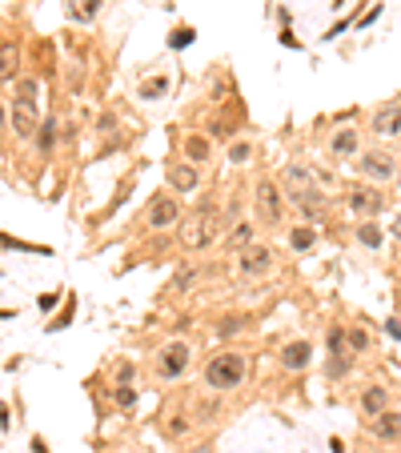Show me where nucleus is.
<instances>
[{"instance_id":"473e14b6","label":"nucleus","mask_w":401,"mask_h":453,"mask_svg":"<svg viewBox=\"0 0 401 453\" xmlns=\"http://www.w3.org/2000/svg\"><path fill=\"white\" fill-rule=\"evenodd\" d=\"M112 397H117V405H121V410H133V405H137V389H133V385H117Z\"/></svg>"},{"instance_id":"c9c22d12","label":"nucleus","mask_w":401,"mask_h":453,"mask_svg":"<svg viewBox=\"0 0 401 453\" xmlns=\"http://www.w3.org/2000/svg\"><path fill=\"white\" fill-rule=\"evenodd\" d=\"M346 29H353V16H349V20H337V25H333V29L325 32V41H337V36H341Z\"/></svg>"},{"instance_id":"6ab92c4d","label":"nucleus","mask_w":401,"mask_h":453,"mask_svg":"<svg viewBox=\"0 0 401 453\" xmlns=\"http://www.w3.org/2000/svg\"><path fill=\"white\" fill-rule=\"evenodd\" d=\"M169 88H173V76L169 72H152V76H145L137 85V100H161L169 97Z\"/></svg>"},{"instance_id":"a19ab883","label":"nucleus","mask_w":401,"mask_h":453,"mask_svg":"<svg viewBox=\"0 0 401 453\" xmlns=\"http://www.w3.org/2000/svg\"><path fill=\"white\" fill-rule=\"evenodd\" d=\"M56 301H60V293H44V297H41V309H44V313L56 309Z\"/></svg>"},{"instance_id":"49530a36","label":"nucleus","mask_w":401,"mask_h":453,"mask_svg":"<svg viewBox=\"0 0 401 453\" xmlns=\"http://www.w3.org/2000/svg\"><path fill=\"white\" fill-rule=\"evenodd\" d=\"M393 237H397V241H401V221H397V225H393Z\"/></svg>"},{"instance_id":"aec40b11","label":"nucleus","mask_w":401,"mask_h":453,"mask_svg":"<svg viewBox=\"0 0 401 453\" xmlns=\"http://www.w3.org/2000/svg\"><path fill=\"white\" fill-rule=\"evenodd\" d=\"M56 141H60V121H56V116H44L41 128H37V137H32V144H37L41 156H48L56 149Z\"/></svg>"},{"instance_id":"ddd939ff","label":"nucleus","mask_w":401,"mask_h":453,"mask_svg":"<svg viewBox=\"0 0 401 453\" xmlns=\"http://www.w3.org/2000/svg\"><path fill=\"white\" fill-rule=\"evenodd\" d=\"M329 153L337 156V161H353V156H361V133L357 128H349V125L333 128L329 133Z\"/></svg>"},{"instance_id":"423d86ee","label":"nucleus","mask_w":401,"mask_h":453,"mask_svg":"<svg viewBox=\"0 0 401 453\" xmlns=\"http://www.w3.org/2000/svg\"><path fill=\"white\" fill-rule=\"evenodd\" d=\"M346 209L357 212L361 221H374L377 212L386 209V193H381L377 184H353L346 193Z\"/></svg>"},{"instance_id":"4c0bfd02","label":"nucleus","mask_w":401,"mask_h":453,"mask_svg":"<svg viewBox=\"0 0 401 453\" xmlns=\"http://www.w3.org/2000/svg\"><path fill=\"white\" fill-rule=\"evenodd\" d=\"M377 16H381V4H374V8H369V13L361 16V20H357V29H369V25H374Z\"/></svg>"},{"instance_id":"b1692460","label":"nucleus","mask_w":401,"mask_h":453,"mask_svg":"<svg viewBox=\"0 0 401 453\" xmlns=\"http://www.w3.org/2000/svg\"><path fill=\"white\" fill-rule=\"evenodd\" d=\"M13 88H16L13 104H32V109H41V81H37V76H16Z\"/></svg>"},{"instance_id":"39448f33","label":"nucleus","mask_w":401,"mask_h":453,"mask_svg":"<svg viewBox=\"0 0 401 453\" xmlns=\"http://www.w3.org/2000/svg\"><path fill=\"white\" fill-rule=\"evenodd\" d=\"M273 265H277L273 249L261 245V241H253L249 249H241V257H237V273H241L245 281H261V277H269Z\"/></svg>"},{"instance_id":"de8ad7c7","label":"nucleus","mask_w":401,"mask_h":453,"mask_svg":"<svg viewBox=\"0 0 401 453\" xmlns=\"http://www.w3.org/2000/svg\"><path fill=\"white\" fill-rule=\"evenodd\" d=\"M193 453H213V449H209V445H197V449Z\"/></svg>"},{"instance_id":"5701e85b","label":"nucleus","mask_w":401,"mask_h":453,"mask_svg":"<svg viewBox=\"0 0 401 453\" xmlns=\"http://www.w3.org/2000/svg\"><path fill=\"white\" fill-rule=\"evenodd\" d=\"M317 241H321V229H313V225H289V249H293V253H309Z\"/></svg>"},{"instance_id":"8fccbe9b","label":"nucleus","mask_w":401,"mask_h":453,"mask_svg":"<svg viewBox=\"0 0 401 453\" xmlns=\"http://www.w3.org/2000/svg\"><path fill=\"white\" fill-rule=\"evenodd\" d=\"M397 273H401V257H397Z\"/></svg>"},{"instance_id":"7c9ffc66","label":"nucleus","mask_w":401,"mask_h":453,"mask_svg":"<svg viewBox=\"0 0 401 453\" xmlns=\"http://www.w3.org/2000/svg\"><path fill=\"white\" fill-rule=\"evenodd\" d=\"M197 41V29H189V25H180V29H173V36H169V48H189V44Z\"/></svg>"},{"instance_id":"1a4fd4ad","label":"nucleus","mask_w":401,"mask_h":453,"mask_svg":"<svg viewBox=\"0 0 401 453\" xmlns=\"http://www.w3.org/2000/svg\"><path fill=\"white\" fill-rule=\"evenodd\" d=\"M309 365H313V341L297 337V341H285L281 345V369L285 373H305Z\"/></svg>"},{"instance_id":"ea45409f","label":"nucleus","mask_w":401,"mask_h":453,"mask_svg":"<svg viewBox=\"0 0 401 453\" xmlns=\"http://www.w3.org/2000/svg\"><path fill=\"white\" fill-rule=\"evenodd\" d=\"M386 329H389V337H393V341H401V321H397V317H389Z\"/></svg>"},{"instance_id":"79ce46f5","label":"nucleus","mask_w":401,"mask_h":453,"mask_svg":"<svg viewBox=\"0 0 401 453\" xmlns=\"http://www.w3.org/2000/svg\"><path fill=\"white\" fill-rule=\"evenodd\" d=\"M8 425H13V421H8V405L0 401V429H8Z\"/></svg>"},{"instance_id":"72a5a7b5","label":"nucleus","mask_w":401,"mask_h":453,"mask_svg":"<svg viewBox=\"0 0 401 453\" xmlns=\"http://www.w3.org/2000/svg\"><path fill=\"white\" fill-rule=\"evenodd\" d=\"M217 413H221V410H217V401H201V405H197V421L209 425L213 417H217Z\"/></svg>"},{"instance_id":"a211bd4d","label":"nucleus","mask_w":401,"mask_h":453,"mask_svg":"<svg viewBox=\"0 0 401 453\" xmlns=\"http://www.w3.org/2000/svg\"><path fill=\"white\" fill-rule=\"evenodd\" d=\"M257 241V221H233L229 225V233H225V249H249V245Z\"/></svg>"},{"instance_id":"cd10ccee","label":"nucleus","mask_w":401,"mask_h":453,"mask_svg":"<svg viewBox=\"0 0 401 453\" xmlns=\"http://www.w3.org/2000/svg\"><path fill=\"white\" fill-rule=\"evenodd\" d=\"M281 181H285V189H289V193H297V189H309V184H313V173L305 169V165H285Z\"/></svg>"},{"instance_id":"09e8293b","label":"nucleus","mask_w":401,"mask_h":453,"mask_svg":"<svg viewBox=\"0 0 401 453\" xmlns=\"http://www.w3.org/2000/svg\"><path fill=\"white\" fill-rule=\"evenodd\" d=\"M393 181H397V189H401V165H397V177H393Z\"/></svg>"},{"instance_id":"37998d69","label":"nucleus","mask_w":401,"mask_h":453,"mask_svg":"<svg viewBox=\"0 0 401 453\" xmlns=\"http://www.w3.org/2000/svg\"><path fill=\"white\" fill-rule=\"evenodd\" d=\"M32 449H37V453H48V445H44V438H32Z\"/></svg>"},{"instance_id":"c85d7f7f","label":"nucleus","mask_w":401,"mask_h":453,"mask_svg":"<svg viewBox=\"0 0 401 453\" xmlns=\"http://www.w3.org/2000/svg\"><path fill=\"white\" fill-rule=\"evenodd\" d=\"M189 425H193V421H189L185 413H173V417L165 421V438H169V441H180L185 433H189Z\"/></svg>"},{"instance_id":"6e6552de","label":"nucleus","mask_w":401,"mask_h":453,"mask_svg":"<svg viewBox=\"0 0 401 453\" xmlns=\"http://www.w3.org/2000/svg\"><path fill=\"white\" fill-rule=\"evenodd\" d=\"M180 221V201L173 193H157L149 201V209H145V225L149 229H169Z\"/></svg>"},{"instance_id":"f3484780","label":"nucleus","mask_w":401,"mask_h":453,"mask_svg":"<svg viewBox=\"0 0 401 453\" xmlns=\"http://www.w3.org/2000/svg\"><path fill=\"white\" fill-rule=\"evenodd\" d=\"M16 76H20V44L4 41L0 44V85H13Z\"/></svg>"},{"instance_id":"4468645a","label":"nucleus","mask_w":401,"mask_h":453,"mask_svg":"<svg viewBox=\"0 0 401 453\" xmlns=\"http://www.w3.org/2000/svg\"><path fill=\"white\" fill-rule=\"evenodd\" d=\"M180 156L189 161V165H209V156H213V141H209V133H185L180 137Z\"/></svg>"},{"instance_id":"393cba45","label":"nucleus","mask_w":401,"mask_h":453,"mask_svg":"<svg viewBox=\"0 0 401 453\" xmlns=\"http://www.w3.org/2000/svg\"><path fill=\"white\" fill-rule=\"evenodd\" d=\"M225 156H229V165L241 169V165H249L253 156H257V144H253L249 137H233V141L225 144Z\"/></svg>"},{"instance_id":"c756f323","label":"nucleus","mask_w":401,"mask_h":453,"mask_svg":"<svg viewBox=\"0 0 401 453\" xmlns=\"http://www.w3.org/2000/svg\"><path fill=\"white\" fill-rule=\"evenodd\" d=\"M325 349H329V357L349 353V349H346V329H341V325H329V333H325Z\"/></svg>"},{"instance_id":"dca6fc26","label":"nucleus","mask_w":401,"mask_h":453,"mask_svg":"<svg viewBox=\"0 0 401 453\" xmlns=\"http://www.w3.org/2000/svg\"><path fill=\"white\" fill-rule=\"evenodd\" d=\"M386 410H389V389L381 381L365 385V389H361V413H365V417H377V413H386Z\"/></svg>"},{"instance_id":"f03ea898","label":"nucleus","mask_w":401,"mask_h":453,"mask_svg":"<svg viewBox=\"0 0 401 453\" xmlns=\"http://www.w3.org/2000/svg\"><path fill=\"white\" fill-rule=\"evenodd\" d=\"M225 229H229V225H225V212L213 209V201H205V205H201L193 217H185V221H180V245H185L189 253H197V249H209V245L217 241Z\"/></svg>"},{"instance_id":"3c124183","label":"nucleus","mask_w":401,"mask_h":453,"mask_svg":"<svg viewBox=\"0 0 401 453\" xmlns=\"http://www.w3.org/2000/svg\"><path fill=\"white\" fill-rule=\"evenodd\" d=\"M129 453H140V449H129Z\"/></svg>"},{"instance_id":"0eeeda50","label":"nucleus","mask_w":401,"mask_h":453,"mask_svg":"<svg viewBox=\"0 0 401 453\" xmlns=\"http://www.w3.org/2000/svg\"><path fill=\"white\" fill-rule=\"evenodd\" d=\"M257 212H261V221H269V225H281L285 221V193L269 177L257 181Z\"/></svg>"},{"instance_id":"c03bdc74","label":"nucleus","mask_w":401,"mask_h":453,"mask_svg":"<svg viewBox=\"0 0 401 453\" xmlns=\"http://www.w3.org/2000/svg\"><path fill=\"white\" fill-rule=\"evenodd\" d=\"M4 128H8V109L0 104V133H4Z\"/></svg>"},{"instance_id":"a878e982","label":"nucleus","mask_w":401,"mask_h":453,"mask_svg":"<svg viewBox=\"0 0 401 453\" xmlns=\"http://www.w3.org/2000/svg\"><path fill=\"white\" fill-rule=\"evenodd\" d=\"M369 345H374V337H369V329H365V325H349V329H346V349H349V357L369 353Z\"/></svg>"},{"instance_id":"e433bc0d","label":"nucleus","mask_w":401,"mask_h":453,"mask_svg":"<svg viewBox=\"0 0 401 453\" xmlns=\"http://www.w3.org/2000/svg\"><path fill=\"white\" fill-rule=\"evenodd\" d=\"M277 41L285 44V48H301V41H297V36H293V29H289V25H285V29H281V36H277Z\"/></svg>"},{"instance_id":"a18cd8bd","label":"nucleus","mask_w":401,"mask_h":453,"mask_svg":"<svg viewBox=\"0 0 401 453\" xmlns=\"http://www.w3.org/2000/svg\"><path fill=\"white\" fill-rule=\"evenodd\" d=\"M8 317H16L13 309H0V321H8Z\"/></svg>"},{"instance_id":"bb28decb","label":"nucleus","mask_w":401,"mask_h":453,"mask_svg":"<svg viewBox=\"0 0 401 453\" xmlns=\"http://www.w3.org/2000/svg\"><path fill=\"white\" fill-rule=\"evenodd\" d=\"M325 377H329V381H346L349 373H353V357L349 353H337V357H325Z\"/></svg>"},{"instance_id":"2f4dec72","label":"nucleus","mask_w":401,"mask_h":453,"mask_svg":"<svg viewBox=\"0 0 401 453\" xmlns=\"http://www.w3.org/2000/svg\"><path fill=\"white\" fill-rule=\"evenodd\" d=\"M241 329H245V317H221V321H217V337H237V333H241Z\"/></svg>"},{"instance_id":"2eb2a0df","label":"nucleus","mask_w":401,"mask_h":453,"mask_svg":"<svg viewBox=\"0 0 401 453\" xmlns=\"http://www.w3.org/2000/svg\"><path fill=\"white\" fill-rule=\"evenodd\" d=\"M374 133L377 137H401V100H389L386 109L374 113Z\"/></svg>"},{"instance_id":"412c9836","label":"nucleus","mask_w":401,"mask_h":453,"mask_svg":"<svg viewBox=\"0 0 401 453\" xmlns=\"http://www.w3.org/2000/svg\"><path fill=\"white\" fill-rule=\"evenodd\" d=\"M100 8H105V0H69L65 4V16L77 20V25H93L100 16Z\"/></svg>"},{"instance_id":"f8f14e48","label":"nucleus","mask_w":401,"mask_h":453,"mask_svg":"<svg viewBox=\"0 0 401 453\" xmlns=\"http://www.w3.org/2000/svg\"><path fill=\"white\" fill-rule=\"evenodd\" d=\"M369 438L386 441V445H397V438H401V410H393V405H389L386 413L369 417Z\"/></svg>"},{"instance_id":"20e7f679","label":"nucleus","mask_w":401,"mask_h":453,"mask_svg":"<svg viewBox=\"0 0 401 453\" xmlns=\"http://www.w3.org/2000/svg\"><path fill=\"white\" fill-rule=\"evenodd\" d=\"M397 156L393 153H381V149H369V153H361L357 156V165H353V169L361 173V177H365V181L369 184H377V189H386L389 181H393V177H397Z\"/></svg>"},{"instance_id":"603ef678","label":"nucleus","mask_w":401,"mask_h":453,"mask_svg":"<svg viewBox=\"0 0 401 453\" xmlns=\"http://www.w3.org/2000/svg\"><path fill=\"white\" fill-rule=\"evenodd\" d=\"M397 445H401V438H397Z\"/></svg>"},{"instance_id":"7ed1b4c3","label":"nucleus","mask_w":401,"mask_h":453,"mask_svg":"<svg viewBox=\"0 0 401 453\" xmlns=\"http://www.w3.org/2000/svg\"><path fill=\"white\" fill-rule=\"evenodd\" d=\"M189 365H193V345L189 341H169V345H161V353H157V377L161 381H180L185 373H189Z\"/></svg>"},{"instance_id":"f704fd0d","label":"nucleus","mask_w":401,"mask_h":453,"mask_svg":"<svg viewBox=\"0 0 401 453\" xmlns=\"http://www.w3.org/2000/svg\"><path fill=\"white\" fill-rule=\"evenodd\" d=\"M133 377H137V365L133 361H121L117 365V385H133Z\"/></svg>"},{"instance_id":"9d476101","label":"nucleus","mask_w":401,"mask_h":453,"mask_svg":"<svg viewBox=\"0 0 401 453\" xmlns=\"http://www.w3.org/2000/svg\"><path fill=\"white\" fill-rule=\"evenodd\" d=\"M8 128H13L16 141H32V137H37V128H41V109H32V104H13V113H8Z\"/></svg>"},{"instance_id":"9b49d317","label":"nucleus","mask_w":401,"mask_h":453,"mask_svg":"<svg viewBox=\"0 0 401 453\" xmlns=\"http://www.w3.org/2000/svg\"><path fill=\"white\" fill-rule=\"evenodd\" d=\"M169 189L173 193H193V189H201V169L197 165H189V161H169Z\"/></svg>"},{"instance_id":"f257e3e1","label":"nucleus","mask_w":401,"mask_h":453,"mask_svg":"<svg viewBox=\"0 0 401 453\" xmlns=\"http://www.w3.org/2000/svg\"><path fill=\"white\" fill-rule=\"evenodd\" d=\"M201 377H205V385L213 393H233L249 377V357L237 353V349H221V353H213L205 361V373Z\"/></svg>"},{"instance_id":"4be33fe9","label":"nucleus","mask_w":401,"mask_h":453,"mask_svg":"<svg viewBox=\"0 0 401 453\" xmlns=\"http://www.w3.org/2000/svg\"><path fill=\"white\" fill-rule=\"evenodd\" d=\"M353 237H357L361 249H369V253H377L381 245H386V229L377 225V221H361L357 229H353Z\"/></svg>"},{"instance_id":"58836bf2","label":"nucleus","mask_w":401,"mask_h":453,"mask_svg":"<svg viewBox=\"0 0 401 453\" xmlns=\"http://www.w3.org/2000/svg\"><path fill=\"white\" fill-rule=\"evenodd\" d=\"M197 281V269H180V277H177V289H189V285Z\"/></svg>"}]
</instances>
